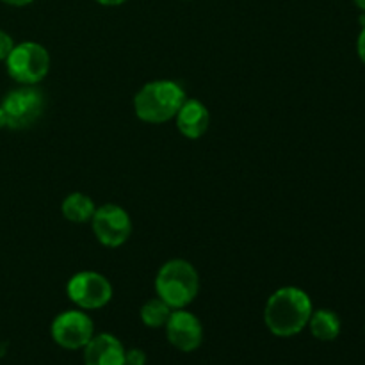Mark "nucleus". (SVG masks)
<instances>
[{
  "label": "nucleus",
  "mask_w": 365,
  "mask_h": 365,
  "mask_svg": "<svg viewBox=\"0 0 365 365\" xmlns=\"http://www.w3.org/2000/svg\"><path fill=\"white\" fill-rule=\"evenodd\" d=\"M173 120L177 123V130L187 139L203 138L210 127L209 109L205 107V103L195 98H185Z\"/></svg>",
  "instance_id": "nucleus-10"
},
{
  "label": "nucleus",
  "mask_w": 365,
  "mask_h": 365,
  "mask_svg": "<svg viewBox=\"0 0 365 365\" xmlns=\"http://www.w3.org/2000/svg\"><path fill=\"white\" fill-rule=\"evenodd\" d=\"M356 52H359L360 61L365 64V25L359 34V41H356Z\"/></svg>",
  "instance_id": "nucleus-17"
},
{
  "label": "nucleus",
  "mask_w": 365,
  "mask_h": 365,
  "mask_svg": "<svg viewBox=\"0 0 365 365\" xmlns=\"http://www.w3.org/2000/svg\"><path fill=\"white\" fill-rule=\"evenodd\" d=\"M66 294L81 310H98L113 299V284L109 278L96 271L75 273L66 284Z\"/></svg>",
  "instance_id": "nucleus-5"
},
{
  "label": "nucleus",
  "mask_w": 365,
  "mask_h": 365,
  "mask_svg": "<svg viewBox=\"0 0 365 365\" xmlns=\"http://www.w3.org/2000/svg\"><path fill=\"white\" fill-rule=\"evenodd\" d=\"M171 312H173V309H171L168 303H164L163 299L157 296V298L148 299V302L141 307V310H139V317H141V321L145 327L163 328V327H166Z\"/></svg>",
  "instance_id": "nucleus-14"
},
{
  "label": "nucleus",
  "mask_w": 365,
  "mask_h": 365,
  "mask_svg": "<svg viewBox=\"0 0 365 365\" xmlns=\"http://www.w3.org/2000/svg\"><path fill=\"white\" fill-rule=\"evenodd\" d=\"M95 2L106 7H116V6H121V4H125L127 0H95Z\"/></svg>",
  "instance_id": "nucleus-19"
},
{
  "label": "nucleus",
  "mask_w": 365,
  "mask_h": 365,
  "mask_svg": "<svg viewBox=\"0 0 365 365\" xmlns=\"http://www.w3.org/2000/svg\"><path fill=\"white\" fill-rule=\"evenodd\" d=\"M185 91L178 82L159 78L146 82L134 96V113L145 123L160 125L173 120L182 103Z\"/></svg>",
  "instance_id": "nucleus-2"
},
{
  "label": "nucleus",
  "mask_w": 365,
  "mask_h": 365,
  "mask_svg": "<svg viewBox=\"0 0 365 365\" xmlns=\"http://www.w3.org/2000/svg\"><path fill=\"white\" fill-rule=\"evenodd\" d=\"M155 292L173 310L185 309L200 292L198 271L184 259L168 260L157 271Z\"/></svg>",
  "instance_id": "nucleus-3"
},
{
  "label": "nucleus",
  "mask_w": 365,
  "mask_h": 365,
  "mask_svg": "<svg viewBox=\"0 0 365 365\" xmlns=\"http://www.w3.org/2000/svg\"><path fill=\"white\" fill-rule=\"evenodd\" d=\"M50 335L63 349H84L95 335V324L84 310H64L50 324Z\"/></svg>",
  "instance_id": "nucleus-8"
},
{
  "label": "nucleus",
  "mask_w": 365,
  "mask_h": 365,
  "mask_svg": "<svg viewBox=\"0 0 365 365\" xmlns=\"http://www.w3.org/2000/svg\"><path fill=\"white\" fill-rule=\"evenodd\" d=\"M89 225L96 241L106 248H120L130 239L132 234L130 216L123 207L116 203L96 207Z\"/></svg>",
  "instance_id": "nucleus-6"
},
{
  "label": "nucleus",
  "mask_w": 365,
  "mask_h": 365,
  "mask_svg": "<svg viewBox=\"0 0 365 365\" xmlns=\"http://www.w3.org/2000/svg\"><path fill=\"white\" fill-rule=\"evenodd\" d=\"M84 365H125V348L110 334L93 335L84 348Z\"/></svg>",
  "instance_id": "nucleus-11"
},
{
  "label": "nucleus",
  "mask_w": 365,
  "mask_h": 365,
  "mask_svg": "<svg viewBox=\"0 0 365 365\" xmlns=\"http://www.w3.org/2000/svg\"><path fill=\"white\" fill-rule=\"evenodd\" d=\"M312 312L310 296L303 289L287 285L269 296L264 309V323L277 337H294L305 330Z\"/></svg>",
  "instance_id": "nucleus-1"
},
{
  "label": "nucleus",
  "mask_w": 365,
  "mask_h": 365,
  "mask_svg": "<svg viewBox=\"0 0 365 365\" xmlns=\"http://www.w3.org/2000/svg\"><path fill=\"white\" fill-rule=\"evenodd\" d=\"M96 205L84 192H70L61 203V214L66 221L75 225L89 223L95 214Z\"/></svg>",
  "instance_id": "nucleus-12"
},
{
  "label": "nucleus",
  "mask_w": 365,
  "mask_h": 365,
  "mask_svg": "<svg viewBox=\"0 0 365 365\" xmlns=\"http://www.w3.org/2000/svg\"><path fill=\"white\" fill-rule=\"evenodd\" d=\"M7 73L21 86H36L48 75L50 53L36 41H24L14 45L6 59Z\"/></svg>",
  "instance_id": "nucleus-4"
},
{
  "label": "nucleus",
  "mask_w": 365,
  "mask_h": 365,
  "mask_svg": "<svg viewBox=\"0 0 365 365\" xmlns=\"http://www.w3.org/2000/svg\"><path fill=\"white\" fill-rule=\"evenodd\" d=\"M166 337L173 348L182 353L198 349L203 342V327L195 314L185 309L173 310L166 323Z\"/></svg>",
  "instance_id": "nucleus-9"
},
{
  "label": "nucleus",
  "mask_w": 365,
  "mask_h": 365,
  "mask_svg": "<svg viewBox=\"0 0 365 365\" xmlns=\"http://www.w3.org/2000/svg\"><path fill=\"white\" fill-rule=\"evenodd\" d=\"M2 109L7 116V127L20 130L34 125L45 110V96L34 86H21L6 95Z\"/></svg>",
  "instance_id": "nucleus-7"
},
{
  "label": "nucleus",
  "mask_w": 365,
  "mask_h": 365,
  "mask_svg": "<svg viewBox=\"0 0 365 365\" xmlns=\"http://www.w3.org/2000/svg\"><path fill=\"white\" fill-rule=\"evenodd\" d=\"M125 365H146L145 351L138 348L125 351Z\"/></svg>",
  "instance_id": "nucleus-16"
},
{
  "label": "nucleus",
  "mask_w": 365,
  "mask_h": 365,
  "mask_svg": "<svg viewBox=\"0 0 365 365\" xmlns=\"http://www.w3.org/2000/svg\"><path fill=\"white\" fill-rule=\"evenodd\" d=\"M353 2L356 4V7H359V9H362L365 13V0H353Z\"/></svg>",
  "instance_id": "nucleus-21"
},
{
  "label": "nucleus",
  "mask_w": 365,
  "mask_h": 365,
  "mask_svg": "<svg viewBox=\"0 0 365 365\" xmlns=\"http://www.w3.org/2000/svg\"><path fill=\"white\" fill-rule=\"evenodd\" d=\"M6 127H7V116H6V113H4L2 106H0V130Z\"/></svg>",
  "instance_id": "nucleus-20"
},
{
  "label": "nucleus",
  "mask_w": 365,
  "mask_h": 365,
  "mask_svg": "<svg viewBox=\"0 0 365 365\" xmlns=\"http://www.w3.org/2000/svg\"><path fill=\"white\" fill-rule=\"evenodd\" d=\"M307 327H310V334H312L317 341L331 342L341 335L342 323L341 317H339L334 310L319 309L314 310Z\"/></svg>",
  "instance_id": "nucleus-13"
},
{
  "label": "nucleus",
  "mask_w": 365,
  "mask_h": 365,
  "mask_svg": "<svg viewBox=\"0 0 365 365\" xmlns=\"http://www.w3.org/2000/svg\"><path fill=\"white\" fill-rule=\"evenodd\" d=\"M0 2L7 4V6H13V7H24V6H29V4H32L34 0H0Z\"/></svg>",
  "instance_id": "nucleus-18"
},
{
  "label": "nucleus",
  "mask_w": 365,
  "mask_h": 365,
  "mask_svg": "<svg viewBox=\"0 0 365 365\" xmlns=\"http://www.w3.org/2000/svg\"><path fill=\"white\" fill-rule=\"evenodd\" d=\"M14 48V39L11 34L0 29V61H6Z\"/></svg>",
  "instance_id": "nucleus-15"
}]
</instances>
